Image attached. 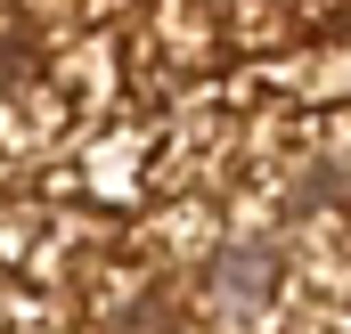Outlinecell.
I'll return each mask as SVG.
<instances>
[{"label": "cell", "mask_w": 351, "mask_h": 334, "mask_svg": "<svg viewBox=\"0 0 351 334\" xmlns=\"http://www.w3.org/2000/svg\"><path fill=\"white\" fill-rule=\"evenodd\" d=\"M278 277H286V261H278L269 237H229V245L204 253V302H213V310H229V318L262 310L269 294H278Z\"/></svg>", "instance_id": "obj_1"}]
</instances>
